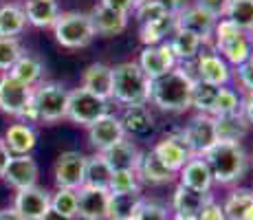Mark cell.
<instances>
[{
    "label": "cell",
    "instance_id": "obj_1",
    "mask_svg": "<svg viewBox=\"0 0 253 220\" xmlns=\"http://www.w3.org/2000/svg\"><path fill=\"white\" fill-rule=\"evenodd\" d=\"M196 75L185 64H176L168 75L152 82L150 101L163 112H185L192 108V88Z\"/></svg>",
    "mask_w": 253,
    "mask_h": 220
},
{
    "label": "cell",
    "instance_id": "obj_2",
    "mask_svg": "<svg viewBox=\"0 0 253 220\" xmlns=\"http://www.w3.org/2000/svg\"><path fill=\"white\" fill-rule=\"evenodd\" d=\"M201 159L207 163L213 183L218 185H233L249 172V154L242 148V143L216 141Z\"/></svg>",
    "mask_w": 253,
    "mask_h": 220
},
{
    "label": "cell",
    "instance_id": "obj_3",
    "mask_svg": "<svg viewBox=\"0 0 253 220\" xmlns=\"http://www.w3.org/2000/svg\"><path fill=\"white\" fill-rule=\"evenodd\" d=\"M113 71V101L126 106H145L150 101L152 82L145 77L137 62H121Z\"/></svg>",
    "mask_w": 253,
    "mask_h": 220
},
{
    "label": "cell",
    "instance_id": "obj_4",
    "mask_svg": "<svg viewBox=\"0 0 253 220\" xmlns=\"http://www.w3.org/2000/svg\"><path fill=\"white\" fill-rule=\"evenodd\" d=\"M211 38H213V51L233 68L245 64L253 55L251 36L240 31V29L233 22L227 20V18H220V20L216 22V29H213Z\"/></svg>",
    "mask_w": 253,
    "mask_h": 220
},
{
    "label": "cell",
    "instance_id": "obj_5",
    "mask_svg": "<svg viewBox=\"0 0 253 220\" xmlns=\"http://www.w3.org/2000/svg\"><path fill=\"white\" fill-rule=\"evenodd\" d=\"M53 36L64 48H84L95 40L92 22L88 13L82 11H62L53 24Z\"/></svg>",
    "mask_w": 253,
    "mask_h": 220
},
{
    "label": "cell",
    "instance_id": "obj_6",
    "mask_svg": "<svg viewBox=\"0 0 253 220\" xmlns=\"http://www.w3.org/2000/svg\"><path fill=\"white\" fill-rule=\"evenodd\" d=\"M33 101H36L38 117L44 124H57L66 119V106H69V88L60 82H46L33 88Z\"/></svg>",
    "mask_w": 253,
    "mask_h": 220
},
{
    "label": "cell",
    "instance_id": "obj_7",
    "mask_svg": "<svg viewBox=\"0 0 253 220\" xmlns=\"http://www.w3.org/2000/svg\"><path fill=\"white\" fill-rule=\"evenodd\" d=\"M108 115V101L90 95L84 88L69 90V106H66V119L82 128H90L99 117Z\"/></svg>",
    "mask_w": 253,
    "mask_h": 220
},
{
    "label": "cell",
    "instance_id": "obj_8",
    "mask_svg": "<svg viewBox=\"0 0 253 220\" xmlns=\"http://www.w3.org/2000/svg\"><path fill=\"white\" fill-rule=\"evenodd\" d=\"M181 139L192 156H203L218 141L216 119L211 115H194L189 124L181 130Z\"/></svg>",
    "mask_w": 253,
    "mask_h": 220
},
{
    "label": "cell",
    "instance_id": "obj_9",
    "mask_svg": "<svg viewBox=\"0 0 253 220\" xmlns=\"http://www.w3.org/2000/svg\"><path fill=\"white\" fill-rule=\"evenodd\" d=\"M86 159L88 156L77 152V150H69V152H62L57 156L55 168H53L57 189H75L77 192L80 187H84Z\"/></svg>",
    "mask_w": 253,
    "mask_h": 220
},
{
    "label": "cell",
    "instance_id": "obj_10",
    "mask_svg": "<svg viewBox=\"0 0 253 220\" xmlns=\"http://www.w3.org/2000/svg\"><path fill=\"white\" fill-rule=\"evenodd\" d=\"M137 64L141 71L145 73V77H148L150 82H154V80H159V77L168 75L178 62H176V57H174L169 44L161 42V44H157V46H145L143 51H141Z\"/></svg>",
    "mask_w": 253,
    "mask_h": 220
},
{
    "label": "cell",
    "instance_id": "obj_11",
    "mask_svg": "<svg viewBox=\"0 0 253 220\" xmlns=\"http://www.w3.org/2000/svg\"><path fill=\"white\" fill-rule=\"evenodd\" d=\"M218 20H220V18H216L213 13L205 11V9L198 7V4H187V7L176 16V29L194 33L203 44H207L211 40Z\"/></svg>",
    "mask_w": 253,
    "mask_h": 220
},
{
    "label": "cell",
    "instance_id": "obj_12",
    "mask_svg": "<svg viewBox=\"0 0 253 220\" xmlns=\"http://www.w3.org/2000/svg\"><path fill=\"white\" fill-rule=\"evenodd\" d=\"M33 97V88L22 84V82L13 80L9 73H4L0 77V110L4 115L20 117L24 106L29 104V99Z\"/></svg>",
    "mask_w": 253,
    "mask_h": 220
},
{
    "label": "cell",
    "instance_id": "obj_13",
    "mask_svg": "<svg viewBox=\"0 0 253 220\" xmlns=\"http://www.w3.org/2000/svg\"><path fill=\"white\" fill-rule=\"evenodd\" d=\"M196 80L205 82V84H211L216 88H222L231 82L233 73L231 66L218 55L216 51H207V53H198L196 57Z\"/></svg>",
    "mask_w": 253,
    "mask_h": 220
},
{
    "label": "cell",
    "instance_id": "obj_14",
    "mask_svg": "<svg viewBox=\"0 0 253 220\" xmlns=\"http://www.w3.org/2000/svg\"><path fill=\"white\" fill-rule=\"evenodd\" d=\"M124 139H126L124 126H121L119 117L113 115V112L99 117L88 128V143L97 152H106L108 148H113L115 143H119Z\"/></svg>",
    "mask_w": 253,
    "mask_h": 220
},
{
    "label": "cell",
    "instance_id": "obj_15",
    "mask_svg": "<svg viewBox=\"0 0 253 220\" xmlns=\"http://www.w3.org/2000/svg\"><path fill=\"white\" fill-rule=\"evenodd\" d=\"M152 152L157 154V159L161 161L168 170H172L174 174L181 172V168L192 159L189 150L185 148L183 139H181V130H174L169 134H165L161 141L152 148Z\"/></svg>",
    "mask_w": 253,
    "mask_h": 220
},
{
    "label": "cell",
    "instance_id": "obj_16",
    "mask_svg": "<svg viewBox=\"0 0 253 220\" xmlns=\"http://www.w3.org/2000/svg\"><path fill=\"white\" fill-rule=\"evenodd\" d=\"M38 176H40V170H38L36 159H33L31 154H20V156H11L2 178L7 180L16 192H20V189L36 187Z\"/></svg>",
    "mask_w": 253,
    "mask_h": 220
},
{
    "label": "cell",
    "instance_id": "obj_17",
    "mask_svg": "<svg viewBox=\"0 0 253 220\" xmlns=\"http://www.w3.org/2000/svg\"><path fill=\"white\" fill-rule=\"evenodd\" d=\"M13 209L24 220H40L51 209V192L44 187H29L20 189L13 200Z\"/></svg>",
    "mask_w": 253,
    "mask_h": 220
},
{
    "label": "cell",
    "instance_id": "obj_18",
    "mask_svg": "<svg viewBox=\"0 0 253 220\" xmlns=\"http://www.w3.org/2000/svg\"><path fill=\"white\" fill-rule=\"evenodd\" d=\"M108 198L110 192L95 187L77 189V218L82 220H108Z\"/></svg>",
    "mask_w": 253,
    "mask_h": 220
},
{
    "label": "cell",
    "instance_id": "obj_19",
    "mask_svg": "<svg viewBox=\"0 0 253 220\" xmlns=\"http://www.w3.org/2000/svg\"><path fill=\"white\" fill-rule=\"evenodd\" d=\"M84 90H88L90 95L99 97L104 101L113 99V71L104 62H95L84 71L82 75V86Z\"/></svg>",
    "mask_w": 253,
    "mask_h": 220
},
{
    "label": "cell",
    "instance_id": "obj_20",
    "mask_svg": "<svg viewBox=\"0 0 253 220\" xmlns=\"http://www.w3.org/2000/svg\"><path fill=\"white\" fill-rule=\"evenodd\" d=\"M178 178H181L183 187L192 189V192H198V194H209L213 187V176L201 156H192L181 168Z\"/></svg>",
    "mask_w": 253,
    "mask_h": 220
},
{
    "label": "cell",
    "instance_id": "obj_21",
    "mask_svg": "<svg viewBox=\"0 0 253 220\" xmlns=\"http://www.w3.org/2000/svg\"><path fill=\"white\" fill-rule=\"evenodd\" d=\"M88 16H90L95 36H101V38L117 36V33L126 31V27H128V16L126 13H117L113 9L101 7V4H97Z\"/></svg>",
    "mask_w": 253,
    "mask_h": 220
},
{
    "label": "cell",
    "instance_id": "obj_22",
    "mask_svg": "<svg viewBox=\"0 0 253 220\" xmlns=\"http://www.w3.org/2000/svg\"><path fill=\"white\" fill-rule=\"evenodd\" d=\"M99 154H104L106 163L110 165L113 172H121V170H137L139 159H141V150L128 139L119 141V143H115L113 148H108L106 152H99Z\"/></svg>",
    "mask_w": 253,
    "mask_h": 220
},
{
    "label": "cell",
    "instance_id": "obj_23",
    "mask_svg": "<svg viewBox=\"0 0 253 220\" xmlns=\"http://www.w3.org/2000/svg\"><path fill=\"white\" fill-rule=\"evenodd\" d=\"M137 176H139V180L150 183V185H165V183H172V180L176 178V174H174L172 170L165 168L152 150L141 152V159H139V165H137Z\"/></svg>",
    "mask_w": 253,
    "mask_h": 220
},
{
    "label": "cell",
    "instance_id": "obj_24",
    "mask_svg": "<svg viewBox=\"0 0 253 220\" xmlns=\"http://www.w3.org/2000/svg\"><path fill=\"white\" fill-rule=\"evenodd\" d=\"M211 200V194H198L192 189L183 187L181 183L176 185L172 196V209L176 216H194L198 218V214L203 212V207Z\"/></svg>",
    "mask_w": 253,
    "mask_h": 220
},
{
    "label": "cell",
    "instance_id": "obj_25",
    "mask_svg": "<svg viewBox=\"0 0 253 220\" xmlns=\"http://www.w3.org/2000/svg\"><path fill=\"white\" fill-rule=\"evenodd\" d=\"M24 16L27 24H33L38 29H48L60 18V4L53 0H27L24 2Z\"/></svg>",
    "mask_w": 253,
    "mask_h": 220
},
{
    "label": "cell",
    "instance_id": "obj_26",
    "mask_svg": "<svg viewBox=\"0 0 253 220\" xmlns=\"http://www.w3.org/2000/svg\"><path fill=\"white\" fill-rule=\"evenodd\" d=\"M4 143L13 156L31 154V150L38 143V134L29 124H13L4 132Z\"/></svg>",
    "mask_w": 253,
    "mask_h": 220
},
{
    "label": "cell",
    "instance_id": "obj_27",
    "mask_svg": "<svg viewBox=\"0 0 253 220\" xmlns=\"http://www.w3.org/2000/svg\"><path fill=\"white\" fill-rule=\"evenodd\" d=\"M9 75H11L13 80H18V82H22V84L33 88L42 80V75H44V62L38 55H33V53H22L20 60L11 66Z\"/></svg>",
    "mask_w": 253,
    "mask_h": 220
},
{
    "label": "cell",
    "instance_id": "obj_28",
    "mask_svg": "<svg viewBox=\"0 0 253 220\" xmlns=\"http://www.w3.org/2000/svg\"><path fill=\"white\" fill-rule=\"evenodd\" d=\"M168 44H169V48H172L178 64H187V62L196 60L198 53H201V46H203V42L198 40L194 33L183 31V29H176V31L172 33V40H168Z\"/></svg>",
    "mask_w": 253,
    "mask_h": 220
},
{
    "label": "cell",
    "instance_id": "obj_29",
    "mask_svg": "<svg viewBox=\"0 0 253 220\" xmlns=\"http://www.w3.org/2000/svg\"><path fill=\"white\" fill-rule=\"evenodd\" d=\"M110 180H113V170L106 163L104 154H92L86 159V172H84V185L95 189H106L108 192Z\"/></svg>",
    "mask_w": 253,
    "mask_h": 220
},
{
    "label": "cell",
    "instance_id": "obj_30",
    "mask_svg": "<svg viewBox=\"0 0 253 220\" xmlns=\"http://www.w3.org/2000/svg\"><path fill=\"white\" fill-rule=\"evenodd\" d=\"M143 200V194H110L108 220H134Z\"/></svg>",
    "mask_w": 253,
    "mask_h": 220
},
{
    "label": "cell",
    "instance_id": "obj_31",
    "mask_svg": "<svg viewBox=\"0 0 253 220\" xmlns=\"http://www.w3.org/2000/svg\"><path fill=\"white\" fill-rule=\"evenodd\" d=\"M121 126H124L126 134H145L152 128V112L148 106H126L119 117Z\"/></svg>",
    "mask_w": 253,
    "mask_h": 220
},
{
    "label": "cell",
    "instance_id": "obj_32",
    "mask_svg": "<svg viewBox=\"0 0 253 220\" xmlns=\"http://www.w3.org/2000/svg\"><path fill=\"white\" fill-rule=\"evenodd\" d=\"M216 119V136L218 141H229V143H240L249 132V124L242 117V112L229 117H213Z\"/></svg>",
    "mask_w": 253,
    "mask_h": 220
},
{
    "label": "cell",
    "instance_id": "obj_33",
    "mask_svg": "<svg viewBox=\"0 0 253 220\" xmlns=\"http://www.w3.org/2000/svg\"><path fill=\"white\" fill-rule=\"evenodd\" d=\"M27 29V16L20 4H2L0 7V36L2 38H18Z\"/></svg>",
    "mask_w": 253,
    "mask_h": 220
},
{
    "label": "cell",
    "instance_id": "obj_34",
    "mask_svg": "<svg viewBox=\"0 0 253 220\" xmlns=\"http://www.w3.org/2000/svg\"><path fill=\"white\" fill-rule=\"evenodd\" d=\"M176 31V18L174 16H163L154 22L141 24V42L145 46H157V44L165 42V38L172 36Z\"/></svg>",
    "mask_w": 253,
    "mask_h": 220
},
{
    "label": "cell",
    "instance_id": "obj_35",
    "mask_svg": "<svg viewBox=\"0 0 253 220\" xmlns=\"http://www.w3.org/2000/svg\"><path fill=\"white\" fill-rule=\"evenodd\" d=\"M253 207V189H233L227 196L225 205H222V212H225L227 220H247V214Z\"/></svg>",
    "mask_w": 253,
    "mask_h": 220
},
{
    "label": "cell",
    "instance_id": "obj_36",
    "mask_svg": "<svg viewBox=\"0 0 253 220\" xmlns=\"http://www.w3.org/2000/svg\"><path fill=\"white\" fill-rule=\"evenodd\" d=\"M222 18L233 22L240 31L253 33V0H229Z\"/></svg>",
    "mask_w": 253,
    "mask_h": 220
},
{
    "label": "cell",
    "instance_id": "obj_37",
    "mask_svg": "<svg viewBox=\"0 0 253 220\" xmlns=\"http://www.w3.org/2000/svg\"><path fill=\"white\" fill-rule=\"evenodd\" d=\"M242 112V99L233 88H218V95L216 101H213V110L211 117H229V115H238Z\"/></svg>",
    "mask_w": 253,
    "mask_h": 220
},
{
    "label": "cell",
    "instance_id": "obj_38",
    "mask_svg": "<svg viewBox=\"0 0 253 220\" xmlns=\"http://www.w3.org/2000/svg\"><path fill=\"white\" fill-rule=\"evenodd\" d=\"M216 95H218V88L216 86L196 80V82H194V88H192V106L201 112V115H211Z\"/></svg>",
    "mask_w": 253,
    "mask_h": 220
},
{
    "label": "cell",
    "instance_id": "obj_39",
    "mask_svg": "<svg viewBox=\"0 0 253 220\" xmlns=\"http://www.w3.org/2000/svg\"><path fill=\"white\" fill-rule=\"evenodd\" d=\"M110 194H141V180L137 176V170H121V172H113V180H110Z\"/></svg>",
    "mask_w": 253,
    "mask_h": 220
},
{
    "label": "cell",
    "instance_id": "obj_40",
    "mask_svg": "<svg viewBox=\"0 0 253 220\" xmlns=\"http://www.w3.org/2000/svg\"><path fill=\"white\" fill-rule=\"evenodd\" d=\"M51 209L66 218H77V192L75 189H57L51 194Z\"/></svg>",
    "mask_w": 253,
    "mask_h": 220
},
{
    "label": "cell",
    "instance_id": "obj_41",
    "mask_svg": "<svg viewBox=\"0 0 253 220\" xmlns=\"http://www.w3.org/2000/svg\"><path fill=\"white\" fill-rule=\"evenodd\" d=\"M22 53H24V48L18 38L0 36V71H4V73L11 71V66L20 60Z\"/></svg>",
    "mask_w": 253,
    "mask_h": 220
},
{
    "label": "cell",
    "instance_id": "obj_42",
    "mask_svg": "<svg viewBox=\"0 0 253 220\" xmlns=\"http://www.w3.org/2000/svg\"><path fill=\"white\" fill-rule=\"evenodd\" d=\"M134 220H169V212H168L165 205L157 203V200L145 198L143 203H141V207H139Z\"/></svg>",
    "mask_w": 253,
    "mask_h": 220
},
{
    "label": "cell",
    "instance_id": "obj_43",
    "mask_svg": "<svg viewBox=\"0 0 253 220\" xmlns=\"http://www.w3.org/2000/svg\"><path fill=\"white\" fill-rule=\"evenodd\" d=\"M134 18L141 22V24H145V22H154V20H159V18H163V16H168V13L163 11V7L157 2V0H148V2H143V4H139V7H134Z\"/></svg>",
    "mask_w": 253,
    "mask_h": 220
},
{
    "label": "cell",
    "instance_id": "obj_44",
    "mask_svg": "<svg viewBox=\"0 0 253 220\" xmlns=\"http://www.w3.org/2000/svg\"><path fill=\"white\" fill-rule=\"evenodd\" d=\"M236 75H238V84L245 88L247 95L253 92V55L245 62V64H240L236 68Z\"/></svg>",
    "mask_w": 253,
    "mask_h": 220
},
{
    "label": "cell",
    "instance_id": "obj_45",
    "mask_svg": "<svg viewBox=\"0 0 253 220\" xmlns=\"http://www.w3.org/2000/svg\"><path fill=\"white\" fill-rule=\"evenodd\" d=\"M198 220H227L225 212H222V205H218L216 200H209V203L203 207V212L198 214Z\"/></svg>",
    "mask_w": 253,
    "mask_h": 220
},
{
    "label": "cell",
    "instance_id": "obj_46",
    "mask_svg": "<svg viewBox=\"0 0 253 220\" xmlns=\"http://www.w3.org/2000/svg\"><path fill=\"white\" fill-rule=\"evenodd\" d=\"M196 4L198 7H203L205 11L213 13L216 18H222L225 16L227 4H229V0H196Z\"/></svg>",
    "mask_w": 253,
    "mask_h": 220
},
{
    "label": "cell",
    "instance_id": "obj_47",
    "mask_svg": "<svg viewBox=\"0 0 253 220\" xmlns=\"http://www.w3.org/2000/svg\"><path fill=\"white\" fill-rule=\"evenodd\" d=\"M99 4L106 9H113L117 13H126V16H130L134 9V0H101Z\"/></svg>",
    "mask_w": 253,
    "mask_h": 220
},
{
    "label": "cell",
    "instance_id": "obj_48",
    "mask_svg": "<svg viewBox=\"0 0 253 220\" xmlns=\"http://www.w3.org/2000/svg\"><path fill=\"white\" fill-rule=\"evenodd\" d=\"M157 2L161 4L163 11L168 13V16H174V18L187 7V0H157Z\"/></svg>",
    "mask_w": 253,
    "mask_h": 220
},
{
    "label": "cell",
    "instance_id": "obj_49",
    "mask_svg": "<svg viewBox=\"0 0 253 220\" xmlns=\"http://www.w3.org/2000/svg\"><path fill=\"white\" fill-rule=\"evenodd\" d=\"M11 152H9V148H7V143H4V139H0V178H2V174H4V170H7V165H9V161H11Z\"/></svg>",
    "mask_w": 253,
    "mask_h": 220
},
{
    "label": "cell",
    "instance_id": "obj_50",
    "mask_svg": "<svg viewBox=\"0 0 253 220\" xmlns=\"http://www.w3.org/2000/svg\"><path fill=\"white\" fill-rule=\"evenodd\" d=\"M242 117L247 119V124L253 126V92H249L242 101Z\"/></svg>",
    "mask_w": 253,
    "mask_h": 220
},
{
    "label": "cell",
    "instance_id": "obj_51",
    "mask_svg": "<svg viewBox=\"0 0 253 220\" xmlns=\"http://www.w3.org/2000/svg\"><path fill=\"white\" fill-rule=\"evenodd\" d=\"M0 220H24V218L13 207H7V209H0Z\"/></svg>",
    "mask_w": 253,
    "mask_h": 220
},
{
    "label": "cell",
    "instance_id": "obj_52",
    "mask_svg": "<svg viewBox=\"0 0 253 220\" xmlns=\"http://www.w3.org/2000/svg\"><path fill=\"white\" fill-rule=\"evenodd\" d=\"M40 220H73V218H66V216H62V214H57L55 209H48V212L42 216Z\"/></svg>",
    "mask_w": 253,
    "mask_h": 220
},
{
    "label": "cell",
    "instance_id": "obj_53",
    "mask_svg": "<svg viewBox=\"0 0 253 220\" xmlns=\"http://www.w3.org/2000/svg\"><path fill=\"white\" fill-rule=\"evenodd\" d=\"M143 2H148V0H134V7H139V4H143ZM134 11V9H132Z\"/></svg>",
    "mask_w": 253,
    "mask_h": 220
},
{
    "label": "cell",
    "instance_id": "obj_54",
    "mask_svg": "<svg viewBox=\"0 0 253 220\" xmlns=\"http://www.w3.org/2000/svg\"><path fill=\"white\" fill-rule=\"evenodd\" d=\"M247 220H253V207H251V212L247 214Z\"/></svg>",
    "mask_w": 253,
    "mask_h": 220
},
{
    "label": "cell",
    "instance_id": "obj_55",
    "mask_svg": "<svg viewBox=\"0 0 253 220\" xmlns=\"http://www.w3.org/2000/svg\"><path fill=\"white\" fill-rule=\"evenodd\" d=\"M251 42H253V36H251Z\"/></svg>",
    "mask_w": 253,
    "mask_h": 220
},
{
    "label": "cell",
    "instance_id": "obj_56",
    "mask_svg": "<svg viewBox=\"0 0 253 220\" xmlns=\"http://www.w3.org/2000/svg\"><path fill=\"white\" fill-rule=\"evenodd\" d=\"M53 2H57V0H53Z\"/></svg>",
    "mask_w": 253,
    "mask_h": 220
}]
</instances>
